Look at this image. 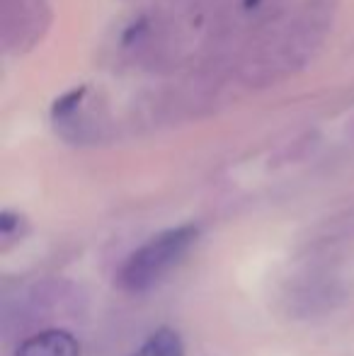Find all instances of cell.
I'll list each match as a JSON object with an SVG mask.
<instances>
[{"mask_svg":"<svg viewBox=\"0 0 354 356\" xmlns=\"http://www.w3.org/2000/svg\"><path fill=\"white\" fill-rule=\"evenodd\" d=\"M15 356H81V344L66 330H44L24 339Z\"/></svg>","mask_w":354,"mask_h":356,"instance_id":"3957f363","label":"cell"},{"mask_svg":"<svg viewBox=\"0 0 354 356\" xmlns=\"http://www.w3.org/2000/svg\"><path fill=\"white\" fill-rule=\"evenodd\" d=\"M199 230L194 225H179L151 238L146 245L129 254L119 269V286L129 293H143L168 277L197 243Z\"/></svg>","mask_w":354,"mask_h":356,"instance_id":"6da1fadb","label":"cell"},{"mask_svg":"<svg viewBox=\"0 0 354 356\" xmlns=\"http://www.w3.org/2000/svg\"><path fill=\"white\" fill-rule=\"evenodd\" d=\"M131 356H184L182 339L175 330H156Z\"/></svg>","mask_w":354,"mask_h":356,"instance_id":"277c9868","label":"cell"},{"mask_svg":"<svg viewBox=\"0 0 354 356\" xmlns=\"http://www.w3.org/2000/svg\"><path fill=\"white\" fill-rule=\"evenodd\" d=\"M342 298V289L335 277L330 274H311L301 279L289 293V310L296 318L308 315H321L325 310H332L337 300Z\"/></svg>","mask_w":354,"mask_h":356,"instance_id":"7a4b0ae2","label":"cell"},{"mask_svg":"<svg viewBox=\"0 0 354 356\" xmlns=\"http://www.w3.org/2000/svg\"><path fill=\"white\" fill-rule=\"evenodd\" d=\"M83 97V90H73L71 95H66V97L61 99V102H56V107H54V112L58 114V117H63V114L73 112V107H76V102Z\"/></svg>","mask_w":354,"mask_h":356,"instance_id":"5b68a950","label":"cell"}]
</instances>
